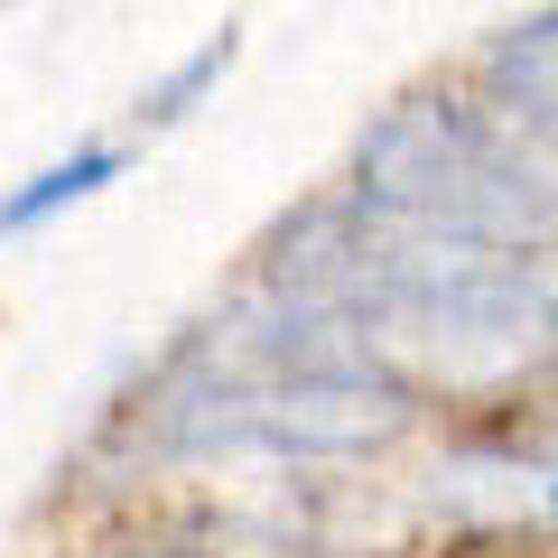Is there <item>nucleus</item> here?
Instances as JSON below:
<instances>
[{"instance_id": "39448f33", "label": "nucleus", "mask_w": 558, "mask_h": 558, "mask_svg": "<svg viewBox=\"0 0 558 558\" xmlns=\"http://www.w3.org/2000/svg\"><path fill=\"white\" fill-rule=\"evenodd\" d=\"M484 94H494V112L558 168V10H531V20H512L484 47Z\"/></svg>"}, {"instance_id": "20e7f679", "label": "nucleus", "mask_w": 558, "mask_h": 558, "mask_svg": "<svg viewBox=\"0 0 558 558\" xmlns=\"http://www.w3.org/2000/svg\"><path fill=\"white\" fill-rule=\"evenodd\" d=\"M438 502L494 531H558V447H465L438 465Z\"/></svg>"}, {"instance_id": "423d86ee", "label": "nucleus", "mask_w": 558, "mask_h": 558, "mask_svg": "<svg viewBox=\"0 0 558 558\" xmlns=\"http://www.w3.org/2000/svg\"><path fill=\"white\" fill-rule=\"evenodd\" d=\"M112 178H121V149H112V140H84L75 159H47L28 186L0 196V233H38L47 215H65L75 196H94V186H112Z\"/></svg>"}, {"instance_id": "7ed1b4c3", "label": "nucleus", "mask_w": 558, "mask_h": 558, "mask_svg": "<svg viewBox=\"0 0 558 558\" xmlns=\"http://www.w3.org/2000/svg\"><path fill=\"white\" fill-rule=\"evenodd\" d=\"M410 428V391L381 373H260V381H205L168 400L159 447L168 457H363Z\"/></svg>"}, {"instance_id": "0eeeda50", "label": "nucleus", "mask_w": 558, "mask_h": 558, "mask_svg": "<svg viewBox=\"0 0 558 558\" xmlns=\"http://www.w3.org/2000/svg\"><path fill=\"white\" fill-rule=\"evenodd\" d=\"M223 65H233V28H215V38H205L186 65H168V84H159V94H140V121H178L186 102H196L205 84L223 75Z\"/></svg>"}, {"instance_id": "f03ea898", "label": "nucleus", "mask_w": 558, "mask_h": 558, "mask_svg": "<svg viewBox=\"0 0 558 558\" xmlns=\"http://www.w3.org/2000/svg\"><path fill=\"white\" fill-rule=\"evenodd\" d=\"M354 205L391 233L465 242V252H549L558 242V168L465 94H410L363 131Z\"/></svg>"}, {"instance_id": "f257e3e1", "label": "nucleus", "mask_w": 558, "mask_h": 558, "mask_svg": "<svg viewBox=\"0 0 558 558\" xmlns=\"http://www.w3.org/2000/svg\"><path fill=\"white\" fill-rule=\"evenodd\" d=\"M363 215V205H354ZM344 317L363 326V354L381 381H447V391H502L558 363V279L539 260L418 242L363 215Z\"/></svg>"}]
</instances>
